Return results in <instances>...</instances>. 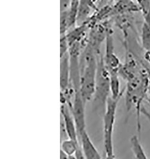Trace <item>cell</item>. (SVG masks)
Listing matches in <instances>:
<instances>
[{
	"instance_id": "cell-16",
	"label": "cell",
	"mask_w": 150,
	"mask_h": 159,
	"mask_svg": "<svg viewBox=\"0 0 150 159\" xmlns=\"http://www.w3.org/2000/svg\"><path fill=\"white\" fill-rule=\"evenodd\" d=\"M105 159H116V158L114 154V155H111V156H106Z\"/></svg>"
},
{
	"instance_id": "cell-12",
	"label": "cell",
	"mask_w": 150,
	"mask_h": 159,
	"mask_svg": "<svg viewBox=\"0 0 150 159\" xmlns=\"http://www.w3.org/2000/svg\"><path fill=\"white\" fill-rule=\"evenodd\" d=\"M132 150L135 159H148L137 136L134 135L130 139Z\"/></svg>"
},
{
	"instance_id": "cell-9",
	"label": "cell",
	"mask_w": 150,
	"mask_h": 159,
	"mask_svg": "<svg viewBox=\"0 0 150 159\" xmlns=\"http://www.w3.org/2000/svg\"><path fill=\"white\" fill-rule=\"evenodd\" d=\"M97 9L94 0H80L77 16V25L87 21Z\"/></svg>"
},
{
	"instance_id": "cell-2",
	"label": "cell",
	"mask_w": 150,
	"mask_h": 159,
	"mask_svg": "<svg viewBox=\"0 0 150 159\" xmlns=\"http://www.w3.org/2000/svg\"><path fill=\"white\" fill-rule=\"evenodd\" d=\"M111 95L110 75L104 64L103 56L100 55L98 59L93 103L96 107H106Z\"/></svg>"
},
{
	"instance_id": "cell-3",
	"label": "cell",
	"mask_w": 150,
	"mask_h": 159,
	"mask_svg": "<svg viewBox=\"0 0 150 159\" xmlns=\"http://www.w3.org/2000/svg\"><path fill=\"white\" fill-rule=\"evenodd\" d=\"M120 99H115L110 96L106 105L103 117V140L106 156L114 155L113 134L117 106Z\"/></svg>"
},
{
	"instance_id": "cell-8",
	"label": "cell",
	"mask_w": 150,
	"mask_h": 159,
	"mask_svg": "<svg viewBox=\"0 0 150 159\" xmlns=\"http://www.w3.org/2000/svg\"><path fill=\"white\" fill-rule=\"evenodd\" d=\"M60 59V88L61 92H64L71 86L69 52L61 56Z\"/></svg>"
},
{
	"instance_id": "cell-15",
	"label": "cell",
	"mask_w": 150,
	"mask_h": 159,
	"mask_svg": "<svg viewBox=\"0 0 150 159\" xmlns=\"http://www.w3.org/2000/svg\"><path fill=\"white\" fill-rule=\"evenodd\" d=\"M141 112H142V113L146 116V117L148 119L150 120V114L148 112H147V111H146V110L145 109H143L141 110Z\"/></svg>"
},
{
	"instance_id": "cell-7",
	"label": "cell",
	"mask_w": 150,
	"mask_h": 159,
	"mask_svg": "<svg viewBox=\"0 0 150 159\" xmlns=\"http://www.w3.org/2000/svg\"><path fill=\"white\" fill-rule=\"evenodd\" d=\"M79 139L85 159H102L86 130L79 135Z\"/></svg>"
},
{
	"instance_id": "cell-5",
	"label": "cell",
	"mask_w": 150,
	"mask_h": 159,
	"mask_svg": "<svg viewBox=\"0 0 150 159\" xmlns=\"http://www.w3.org/2000/svg\"><path fill=\"white\" fill-rule=\"evenodd\" d=\"M85 106V104L82 100L80 92H78L75 93L71 110L76 123L79 137V135L86 130Z\"/></svg>"
},
{
	"instance_id": "cell-6",
	"label": "cell",
	"mask_w": 150,
	"mask_h": 159,
	"mask_svg": "<svg viewBox=\"0 0 150 159\" xmlns=\"http://www.w3.org/2000/svg\"><path fill=\"white\" fill-rule=\"evenodd\" d=\"M61 119L63 121L65 132L68 138L75 141L79 142V136L76 123L71 112V108L68 104L61 103Z\"/></svg>"
},
{
	"instance_id": "cell-10",
	"label": "cell",
	"mask_w": 150,
	"mask_h": 159,
	"mask_svg": "<svg viewBox=\"0 0 150 159\" xmlns=\"http://www.w3.org/2000/svg\"><path fill=\"white\" fill-rule=\"evenodd\" d=\"M80 0H70L69 6V31L77 25V16Z\"/></svg>"
},
{
	"instance_id": "cell-17",
	"label": "cell",
	"mask_w": 150,
	"mask_h": 159,
	"mask_svg": "<svg viewBox=\"0 0 150 159\" xmlns=\"http://www.w3.org/2000/svg\"><path fill=\"white\" fill-rule=\"evenodd\" d=\"M100 1V0H94V2L95 4V5L97 6V4H98V3H99V2Z\"/></svg>"
},
{
	"instance_id": "cell-11",
	"label": "cell",
	"mask_w": 150,
	"mask_h": 159,
	"mask_svg": "<svg viewBox=\"0 0 150 159\" xmlns=\"http://www.w3.org/2000/svg\"><path fill=\"white\" fill-rule=\"evenodd\" d=\"M80 146L79 142L70 139H66L61 141V151L69 156H75Z\"/></svg>"
},
{
	"instance_id": "cell-4",
	"label": "cell",
	"mask_w": 150,
	"mask_h": 159,
	"mask_svg": "<svg viewBox=\"0 0 150 159\" xmlns=\"http://www.w3.org/2000/svg\"><path fill=\"white\" fill-rule=\"evenodd\" d=\"M112 35L113 31L111 27H109L105 40V54L103 56L104 64L109 72V75L119 74V71L122 65L119 57L115 53Z\"/></svg>"
},
{
	"instance_id": "cell-13",
	"label": "cell",
	"mask_w": 150,
	"mask_h": 159,
	"mask_svg": "<svg viewBox=\"0 0 150 159\" xmlns=\"http://www.w3.org/2000/svg\"><path fill=\"white\" fill-rule=\"evenodd\" d=\"M141 43L145 51H150V25L145 22L142 25Z\"/></svg>"
},
{
	"instance_id": "cell-14",
	"label": "cell",
	"mask_w": 150,
	"mask_h": 159,
	"mask_svg": "<svg viewBox=\"0 0 150 159\" xmlns=\"http://www.w3.org/2000/svg\"><path fill=\"white\" fill-rule=\"evenodd\" d=\"M60 159H76L75 156H69L64 154L62 151H61Z\"/></svg>"
},
{
	"instance_id": "cell-1",
	"label": "cell",
	"mask_w": 150,
	"mask_h": 159,
	"mask_svg": "<svg viewBox=\"0 0 150 159\" xmlns=\"http://www.w3.org/2000/svg\"><path fill=\"white\" fill-rule=\"evenodd\" d=\"M101 53L95 50L88 42L79 57L80 74V92L85 105L93 100L95 92L98 59Z\"/></svg>"
}]
</instances>
